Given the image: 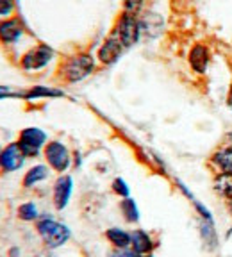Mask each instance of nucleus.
Listing matches in <instances>:
<instances>
[{"instance_id":"14","label":"nucleus","mask_w":232,"mask_h":257,"mask_svg":"<svg viewBox=\"0 0 232 257\" xmlns=\"http://www.w3.org/2000/svg\"><path fill=\"white\" fill-rule=\"evenodd\" d=\"M47 177H48V166L36 165L25 172L22 186H24V188H32V186H36L38 182H43Z\"/></svg>"},{"instance_id":"3","label":"nucleus","mask_w":232,"mask_h":257,"mask_svg":"<svg viewBox=\"0 0 232 257\" xmlns=\"http://www.w3.org/2000/svg\"><path fill=\"white\" fill-rule=\"evenodd\" d=\"M111 34H114L118 40L122 41L125 48L132 47L134 43H138L141 34V24L136 18V15L125 11L124 15H120V18L116 20L114 29H112Z\"/></svg>"},{"instance_id":"24","label":"nucleus","mask_w":232,"mask_h":257,"mask_svg":"<svg viewBox=\"0 0 232 257\" xmlns=\"http://www.w3.org/2000/svg\"><path fill=\"white\" fill-rule=\"evenodd\" d=\"M109 257H138V253L129 248H114L109 253Z\"/></svg>"},{"instance_id":"12","label":"nucleus","mask_w":232,"mask_h":257,"mask_svg":"<svg viewBox=\"0 0 232 257\" xmlns=\"http://www.w3.org/2000/svg\"><path fill=\"white\" fill-rule=\"evenodd\" d=\"M189 64L196 73H205L209 64V50L204 45H195L189 52Z\"/></svg>"},{"instance_id":"4","label":"nucleus","mask_w":232,"mask_h":257,"mask_svg":"<svg viewBox=\"0 0 232 257\" xmlns=\"http://www.w3.org/2000/svg\"><path fill=\"white\" fill-rule=\"evenodd\" d=\"M16 143L25 157H36L47 145V134L38 127H27L20 133Z\"/></svg>"},{"instance_id":"29","label":"nucleus","mask_w":232,"mask_h":257,"mask_svg":"<svg viewBox=\"0 0 232 257\" xmlns=\"http://www.w3.org/2000/svg\"><path fill=\"white\" fill-rule=\"evenodd\" d=\"M138 257H154L152 253H145V255H138Z\"/></svg>"},{"instance_id":"20","label":"nucleus","mask_w":232,"mask_h":257,"mask_svg":"<svg viewBox=\"0 0 232 257\" xmlns=\"http://www.w3.org/2000/svg\"><path fill=\"white\" fill-rule=\"evenodd\" d=\"M200 227H202V237H204V241L207 243V246L211 250L216 248L218 239H216V232H214V229H212V221L211 220H202Z\"/></svg>"},{"instance_id":"22","label":"nucleus","mask_w":232,"mask_h":257,"mask_svg":"<svg viewBox=\"0 0 232 257\" xmlns=\"http://www.w3.org/2000/svg\"><path fill=\"white\" fill-rule=\"evenodd\" d=\"M15 0H0V18H9V15L15 11Z\"/></svg>"},{"instance_id":"16","label":"nucleus","mask_w":232,"mask_h":257,"mask_svg":"<svg viewBox=\"0 0 232 257\" xmlns=\"http://www.w3.org/2000/svg\"><path fill=\"white\" fill-rule=\"evenodd\" d=\"M214 189L220 197L232 198V172H221L214 179Z\"/></svg>"},{"instance_id":"5","label":"nucleus","mask_w":232,"mask_h":257,"mask_svg":"<svg viewBox=\"0 0 232 257\" xmlns=\"http://www.w3.org/2000/svg\"><path fill=\"white\" fill-rule=\"evenodd\" d=\"M43 154L48 166L59 173H64L70 168V165H72L70 150L61 141H50V143H47L43 149Z\"/></svg>"},{"instance_id":"21","label":"nucleus","mask_w":232,"mask_h":257,"mask_svg":"<svg viewBox=\"0 0 232 257\" xmlns=\"http://www.w3.org/2000/svg\"><path fill=\"white\" fill-rule=\"evenodd\" d=\"M112 191L118 195V197H122V198H127L129 195H131V189H129V186H127V182L122 179V177H118V179H114L112 181Z\"/></svg>"},{"instance_id":"9","label":"nucleus","mask_w":232,"mask_h":257,"mask_svg":"<svg viewBox=\"0 0 232 257\" xmlns=\"http://www.w3.org/2000/svg\"><path fill=\"white\" fill-rule=\"evenodd\" d=\"M124 48L125 47L122 45V41L118 40L114 34H111V36L102 43V47L98 48V59H100V63H104V64L116 63V61L120 59Z\"/></svg>"},{"instance_id":"11","label":"nucleus","mask_w":232,"mask_h":257,"mask_svg":"<svg viewBox=\"0 0 232 257\" xmlns=\"http://www.w3.org/2000/svg\"><path fill=\"white\" fill-rule=\"evenodd\" d=\"M131 246L138 255H145V253H150L154 250V241L150 234L138 229L131 232Z\"/></svg>"},{"instance_id":"23","label":"nucleus","mask_w":232,"mask_h":257,"mask_svg":"<svg viewBox=\"0 0 232 257\" xmlns=\"http://www.w3.org/2000/svg\"><path fill=\"white\" fill-rule=\"evenodd\" d=\"M143 4H145V0H124L125 11L132 13V15H136V13L141 9V6H143Z\"/></svg>"},{"instance_id":"25","label":"nucleus","mask_w":232,"mask_h":257,"mask_svg":"<svg viewBox=\"0 0 232 257\" xmlns=\"http://www.w3.org/2000/svg\"><path fill=\"white\" fill-rule=\"evenodd\" d=\"M9 96H18V95H15L9 86H0V100L2 98H9Z\"/></svg>"},{"instance_id":"17","label":"nucleus","mask_w":232,"mask_h":257,"mask_svg":"<svg viewBox=\"0 0 232 257\" xmlns=\"http://www.w3.org/2000/svg\"><path fill=\"white\" fill-rule=\"evenodd\" d=\"M212 163L221 170V172H232V147L220 149L212 156Z\"/></svg>"},{"instance_id":"27","label":"nucleus","mask_w":232,"mask_h":257,"mask_svg":"<svg viewBox=\"0 0 232 257\" xmlns=\"http://www.w3.org/2000/svg\"><path fill=\"white\" fill-rule=\"evenodd\" d=\"M18 253H20V252H18V248H13L11 252H9V255H11V257H16Z\"/></svg>"},{"instance_id":"7","label":"nucleus","mask_w":232,"mask_h":257,"mask_svg":"<svg viewBox=\"0 0 232 257\" xmlns=\"http://www.w3.org/2000/svg\"><path fill=\"white\" fill-rule=\"evenodd\" d=\"M25 159L27 157L24 156V152L20 150L18 143H9L8 147L2 149V154H0V170L4 173H13L16 170H20L24 166Z\"/></svg>"},{"instance_id":"2","label":"nucleus","mask_w":232,"mask_h":257,"mask_svg":"<svg viewBox=\"0 0 232 257\" xmlns=\"http://www.w3.org/2000/svg\"><path fill=\"white\" fill-rule=\"evenodd\" d=\"M95 70V59L91 54H77L66 59V63L63 64V77L68 82H79V80L86 79L89 73Z\"/></svg>"},{"instance_id":"30","label":"nucleus","mask_w":232,"mask_h":257,"mask_svg":"<svg viewBox=\"0 0 232 257\" xmlns=\"http://www.w3.org/2000/svg\"><path fill=\"white\" fill-rule=\"evenodd\" d=\"M0 154H2V147H0Z\"/></svg>"},{"instance_id":"10","label":"nucleus","mask_w":232,"mask_h":257,"mask_svg":"<svg viewBox=\"0 0 232 257\" xmlns=\"http://www.w3.org/2000/svg\"><path fill=\"white\" fill-rule=\"evenodd\" d=\"M24 34V25L18 18H6L0 22V41L2 43H16Z\"/></svg>"},{"instance_id":"1","label":"nucleus","mask_w":232,"mask_h":257,"mask_svg":"<svg viewBox=\"0 0 232 257\" xmlns=\"http://www.w3.org/2000/svg\"><path fill=\"white\" fill-rule=\"evenodd\" d=\"M36 230L48 248H59L64 243H68L70 236H72V232H70V229L66 225L48 216L38 220Z\"/></svg>"},{"instance_id":"26","label":"nucleus","mask_w":232,"mask_h":257,"mask_svg":"<svg viewBox=\"0 0 232 257\" xmlns=\"http://www.w3.org/2000/svg\"><path fill=\"white\" fill-rule=\"evenodd\" d=\"M227 105L232 109V86H230V89H228V95H227Z\"/></svg>"},{"instance_id":"28","label":"nucleus","mask_w":232,"mask_h":257,"mask_svg":"<svg viewBox=\"0 0 232 257\" xmlns=\"http://www.w3.org/2000/svg\"><path fill=\"white\" fill-rule=\"evenodd\" d=\"M228 211H230V214H232V198H228Z\"/></svg>"},{"instance_id":"13","label":"nucleus","mask_w":232,"mask_h":257,"mask_svg":"<svg viewBox=\"0 0 232 257\" xmlns=\"http://www.w3.org/2000/svg\"><path fill=\"white\" fill-rule=\"evenodd\" d=\"M64 93L61 89L48 88V86H32L25 93H18V96H24L25 100H40V98H57L63 96Z\"/></svg>"},{"instance_id":"8","label":"nucleus","mask_w":232,"mask_h":257,"mask_svg":"<svg viewBox=\"0 0 232 257\" xmlns=\"http://www.w3.org/2000/svg\"><path fill=\"white\" fill-rule=\"evenodd\" d=\"M72 191H73V179L70 175L61 173V175L57 177V181L54 182V193H52L56 209L63 211V209L68 205L70 197H72Z\"/></svg>"},{"instance_id":"18","label":"nucleus","mask_w":232,"mask_h":257,"mask_svg":"<svg viewBox=\"0 0 232 257\" xmlns=\"http://www.w3.org/2000/svg\"><path fill=\"white\" fill-rule=\"evenodd\" d=\"M120 209H122V213H124V218L129 223L140 221V209H138V204L132 200L131 197L124 198V200L120 202Z\"/></svg>"},{"instance_id":"15","label":"nucleus","mask_w":232,"mask_h":257,"mask_svg":"<svg viewBox=\"0 0 232 257\" xmlns=\"http://www.w3.org/2000/svg\"><path fill=\"white\" fill-rule=\"evenodd\" d=\"M105 237L109 239V243H112L114 248H129L131 246V232L118 227H112L105 232Z\"/></svg>"},{"instance_id":"6","label":"nucleus","mask_w":232,"mask_h":257,"mask_svg":"<svg viewBox=\"0 0 232 257\" xmlns=\"http://www.w3.org/2000/svg\"><path fill=\"white\" fill-rule=\"evenodd\" d=\"M54 59V50L48 45H36L31 48L24 57H22V68L32 72V70H41L45 68L50 61Z\"/></svg>"},{"instance_id":"19","label":"nucleus","mask_w":232,"mask_h":257,"mask_svg":"<svg viewBox=\"0 0 232 257\" xmlns=\"http://www.w3.org/2000/svg\"><path fill=\"white\" fill-rule=\"evenodd\" d=\"M40 213H38V207L34 202H25L18 207V218L24 221H34L38 220Z\"/></svg>"}]
</instances>
